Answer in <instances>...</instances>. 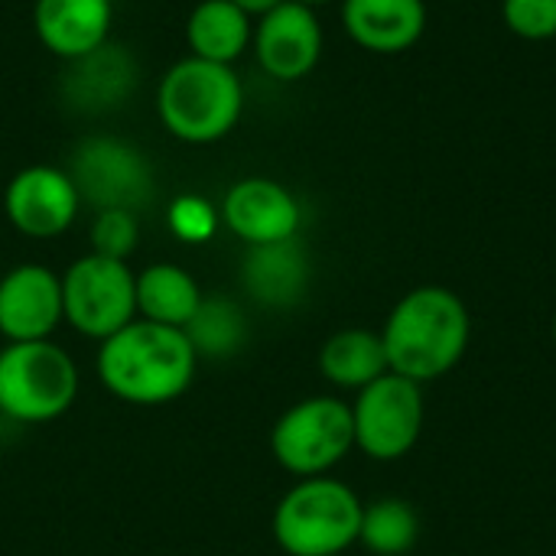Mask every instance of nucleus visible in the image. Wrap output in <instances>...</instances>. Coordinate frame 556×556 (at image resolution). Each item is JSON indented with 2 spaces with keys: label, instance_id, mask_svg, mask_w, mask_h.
I'll return each mask as SVG.
<instances>
[{
  "label": "nucleus",
  "instance_id": "obj_1",
  "mask_svg": "<svg viewBox=\"0 0 556 556\" xmlns=\"http://www.w3.org/2000/svg\"><path fill=\"white\" fill-rule=\"evenodd\" d=\"M94 371L117 401L134 407H163L192 388L199 355L182 329L137 316L130 326L98 342Z\"/></svg>",
  "mask_w": 556,
  "mask_h": 556
},
{
  "label": "nucleus",
  "instance_id": "obj_2",
  "mask_svg": "<svg viewBox=\"0 0 556 556\" xmlns=\"http://www.w3.org/2000/svg\"><path fill=\"white\" fill-rule=\"evenodd\" d=\"M472 319L450 287H417L404 293L381 326L388 368L414 384L446 378L469 349Z\"/></svg>",
  "mask_w": 556,
  "mask_h": 556
},
{
  "label": "nucleus",
  "instance_id": "obj_3",
  "mask_svg": "<svg viewBox=\"0 0 556 556\" xmlns=\"http://www.w3.org/2000/svg\"><path fill=\"white\" fill-rule=\"evenodd\" d=\"M244 111V85L231 65L179 59L156 88V114L182 143H215L228 137Z\"/></svg>",
  "mask_w": 556,
  "mask_h": 556
},
{
  "label": "nucleus",
  "instance_id": "obj_4",
  "mask_svg": "<svg viewBox=\"0 0 556 556\" xmlns=\"http://www.w3.org/2000/svg\"><path fill=\"white\" fill-rule=\"evenodd\" d=\"M365 502L352 485L316 476L300 479L277 502L270 518V534L287 556H345L358 544Z\"/></svg>",
  "mask_w": 556,
  "mask_h": 556
},
{
  "label": "nucleus",
  "instance_id": "obj_5",
  "mask_svg": "<svg viewBox=\"0 0 556 556\" xmlns=\"http://www.w3.org/2000/svg\"><path fill=\"white\" fill-rule=\"evenodd\" d=\"M81 375L75 358L46 342H7L0 349V414L23 427L65 417L78 401Z\"/></svg>",
  "mask_w": 556,
  "mask_h": 556
},
{
  "label": "nucleus",
  "instance_id": "obj_6",
  "mask_svg": "<svg viewBox=\"0 0 556 556\" xmlns=\"http://www.w3.org/2000/svg\"><path fill=\"white\" fill-rule=\"evenodd\" d=\"M352 450V407L332 394L296 401L277 417L270 430V453L277 466L296 479L329 476Z\"/></svg>",
  "mask_w": 556,
  "mask_h": 556
},
{
  "label": "nucleus",
  "instance_id": "obj_7",
  "mask_svg": "<svg viewBox=\"0 0 556 556\" xmlns=\"http://www.w3.org/2000/svg\"><path fill=\"white\" fill-rule=\"evenodd\" d=\"M62 313L78 336L111 339L137 319V274L127 261L88 251L62 274Z\"/></svg>",
  "mask_w": 556,
  "mask_h": 556
},
{
  "label": "nucleus",
  "instance_id": "obj_8",
  "mask_svg": "<svg viewBox=\"0 0 556 556\" xmlns=\"http://www.w3.org/2000/svg\"><path fill=\"white\" fill-rule=\"evenodd\" d=\"M65 173L72 176L81 205H91L94 212H140L153 199L156 186L153 166L143 150L111 134H91L78 140Z\"/></svg>",
  "mask_w": 556,
  "mask_h": 556
},
{
  "label": "nucleus",
  "instance_id": "obj_9",
  "mask_svg": "<svg viewBox=\"0 0 556 556\" xmlns=\"http://www.w3.org/2000/svg\"><path fill=\"white\" fill-rule=\"evenodd\" d=\"M349 407L355 427V450H362L375 463L404 459L424 433V384H414L394 371L355 391V401Z\"/></svg>",
  "mask_w": 556,
  "mask_h": 556
},
{
  "label": "nucleus",
  "instance_id": "obj_10",
  "mask_svg": "<svg viewBox=\"0 0 556 556\" xmlns=\"http://www.w3.org/2000/svg\"><path fill=\"white\" fill-rule=\"evenodd\" d=\"M81 199L72 176L62 166L33 163L13 173L3 189L7 222L33 241H49L65 235L78 218Z\"/></svg>",
  "mask_w": 556,
  "mask_h": 556
},
{
  "label": "nucleus",
  "instance_id": "obj_11",
  "mask_svg": "<svg viewBox=\"0 0 556 556\" xmlns=\"http://www.w3.org/2000/svg\"><path fill=\"white\" fill-rule=\"evenodd\" d=\"M323 23L313 7L300 0H283L270 13L257 16L251 49L257 65L277 81L306 78L323 59Z\"/></svg>",
  "mask_w": 556,
  "mask_h": 556
},
{
  "label": "nucleus",
  "instance_id": "obj_12",
  "mask_svg": "<svg viewBox=\"0 0 556 556\" xmlns=\"http://www.w3.org/2000/svg\"><path fill=\"white\" fill-rule=\"evenodd\" d=\"M218 212H222V225L248 248L300 238V225H303L300 199L270 176L238 179L225 192Z\"/></svg>",
  "mask_w": 556,
  "mask_h": 556
},
{
  "label": "nucleus",
  "instance_id": "obj_13",
  "mask_svg": "<svg viewBox=\"0 0 556 556\" xmlns=\"http://www.w3.org/2000/svg\"><path fill=\"white\" fill-rule=\"evenodd\" d=\"M62 323V274L46 264H16L0 277V336L7 342H46Z\"/></svg>",
  "mask_w": 556,
  "mask_h": 556
},
{
  "label": "nucleus",
  "instance_id": "obj_14",
  "mask_svg": "<svg viewBox=\"0 0 556 556\" xmlns=\"http://www.w3.org/2000/svg\"><path fill=\"white\" fill-rule=\"evenodd\" d=\"M140 68L134 52L121 42H104L72 62L62 72V101L78 114H108L117 111L127 94H134Z\"/></svg>",
  "mask_w": 556,
  "mask_h": 556
},
{
  "label": "nucleus",
  "instance_id": "obj_15",
  "mask_svg": "<svg viewBox=\"0 0 556 556\" xmlns=\"http://www.w3.org/2000/svg\"><path fill=\"white\" fill-rule=\"evenodd\" d=\"M313 264L300 238L251 244L241 257V287L264 309H293L309 293Z\"/></svg>",
  "mask_w": 556,
  "mask_h": 556
},
{
  "label": "nucleus",
  "instance_id": "obj_16",
  "mask_svg": "<svg viewBox=\"0 0 556 556\" xmlns=\"http://www.w3.org/2000/svg\"><path fill=\"white\" fill-rule=\"evenodd\" d=\"M427 0H342V26L375 55H401L427 33Z\"/></svg>",
  "mask_w": 556,
  "mask_h": 556
},
{
  "label": "nucleus",
  "instance_id": "obj_17",
  "mask_svg": "<svg viewBox=\"0 0 556 556\" xmlns=\"http://www.w3.org/2000/svg\"><path fill=\"white\" fill-rule=\"evenodd\" d=\"M114 7L111 0H36L33 26L39 42L72 62L111 39Z\"/></svg>",
  "mask_w": 556,
  "mask_h": 556
},
{
  "label": "nucleus",
  "instance_id": "obj_18",
  "mask_svg": "<svg viewBox=\"0 0 556 556\" xmlns=\"http://www.w3.org/2000/svg\"><path fill=\"white\" fill-rule=\"evenodd\" d=\"M254 23L231 0H199L186 20V42L195 59L231 65L251 46Z\"/></svg>",
  "mask_w": 556,
  "mask_h": 556
},
{
  "label": "nucleus",
  "instance_id": "obj_19",
  "mask_svg": "<svg viewBox=\"0 0 556 556\" xmlns=\"http://www.w3.org/2000/svg\"><path fill=\"white\" fill-rule=\"evenodd\" d=\"M202 296L205 293H202L199 280L179 264L160 261L137 274V316L140 319L186 329V323L195 316Z\"/></svg>",
  "mask_w": 556,
  "mask_h": 556
},
{
  "label": "nucleus",
  "instance_id": "obj_20",
  "mask_svg": "<svg viewBox=\"0 0 556 556\" xmlns=\"http://www.w3.org/2000/svg\"><path fill=\"white\" fill-rule=\"evenodd\" d=\"M319 371L329 384L342 391H362L381 375H388V352L381 332L371 329H339L319 349Z\"/></svg>",
  "mask_w": 556,
  "mask_h": 556
},
{
  "label": "nucleus",
  "instance_id": "obj_21",
  "mask_svg": "<svg viewBox=\"0 0 556 556\" xmlns=\"http://www.w3.org/2000/svg\"><path fill=\"white\" fill-rule=\"evenodd\" d=\"M182 332L192 342L199 362L202 358L225 362V358H235L248 345V316L231 296L212 293V296H202L195 316L186 323Z\"/></svg>",
  "mask_w": 556,
  "mask_h": 556
},
{
  "label": "nucleus",
  "instance_id": "obj_22",
  "mask_svg": "<svg viewBox=\"0 0 556 556\" xmlns=\"http://www.w3.org/2000/svg\"><path fill=\"white\" fill-rule=\"evenodd\" d=\"M420 518L404 498H378L365 505L358 544L375 556H404L417 547Z\"/></svg>",
  "mask_w": 556,
  "mask_h": 556
},
{
  "label": "nucleus",
  "instance_id": "obj_23",
  "mask_svg": "<svg viewBox=\"0 0 556 556\" xmlns=\"http://www.w3.org/2000/svg\"><path fill=\"white\" fill-rule=\"evenodd\" d=\"M88 241H91V254L127 261L140 244V218H137V212H127V208L94 212L91 228H88Z\"/></svg>",
  "mask_w": 556,
  "mask_h": 556
},
{
  "label": "nucleus",
  "instance_id": "obj_24",
  "mask_svg": "<svg viewBox=\"0 0 556 556\" xmlns=\"http://www.w3.org/2000/svg\"><path fill=\"white\" fill-rule=\"evenodd\" d=\"M166 225L182 244H205L222 225V212L202 195H179L166 208Z\"/></svg>",
  "mask_w": 556,
  "mask_h": 556
},
{
  "label": "nucleus",
  "instance_id": "obj_25",
  "mask_svg": "<svg viewBox=\"0 0 556 556\" xmlns=\"http://www.w3.org/2000/svg\"><path fill=\"white\" fill-rule=\"evenodd\" d=\"M502 23L518 39L547 42L556 36V0H502Z\"/></svg>",
  "mask_w": 556,
  "mask_h": 556
},
{
  "label": "nucleus",
  "instance_id": "obj_26",
  "mask_svg": "<svg viewBox=\"0 0 556 556\" xmlns=\"http://www.w3.org/2000/svg\"><path fill=\"white\" fill-rule=\"evenodd\" d=\"M235 7H241L248 16H264V13H270L274 7H280L283 0H231Z\"/></svg>",
  "mask_w": 556,
  "mask_h": 556
},
{
  "label": "nucleus",
  "instance_id": "obj_27",
  "mask_svg": "<svg viewBox=\"0 0 556 556\" xmlns=\"http://www.w3.org/2000/svg\"><path fill=\"white\" fill-rule=\"evenodd\" d=\"M300 3H306V7H313V10H316V7H323V3H336V0H300Z\"/></svg>",
  "mask_w": 556,
  "mask_h": 556
},
{
  "label": "nucleus",
  "instance_id": "obj_28",
  "mask_svg": "<svg viewBox=\"0 0 556 556\" xmlns=\"http://www.w3.org/2000/svg\"><path fill=\"white\" fill-rule=\"evenodd\" d=\"M554 345H556V316H554Z\"/></svg>",
  "mask_w": 556,
  "mask_h": 556
}]
</instances>
